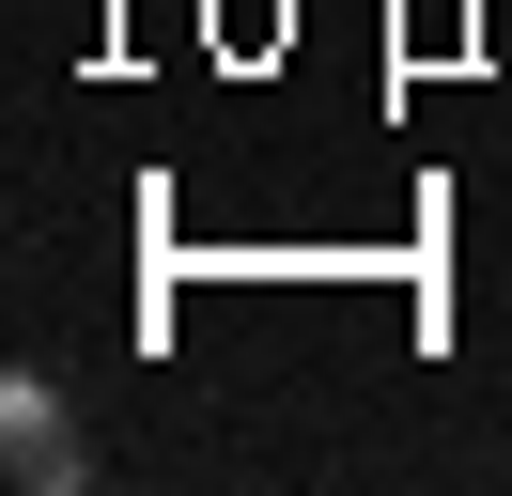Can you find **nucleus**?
Masks as SVG:
<instances>
[{"label":"nucleus","instance_id":"1","mask_svg":"<svg viewBox=\"0 0 512 496\" xmlns=\"http://www.w3.org/2000/svg\"><path fill=\"white\" fill-rule=\"evenodd\" d=\"M0 465H16L32 496H63L78 465H94V450H78V419H63V388H47V372H16V388H0Z\"/></svg>","mask_w":512,"mask_h":496}]
</instances>
